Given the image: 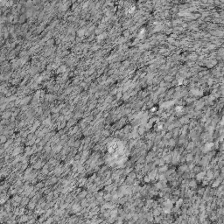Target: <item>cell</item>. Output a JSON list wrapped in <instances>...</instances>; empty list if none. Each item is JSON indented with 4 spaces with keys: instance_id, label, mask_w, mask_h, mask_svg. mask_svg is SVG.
<instances>
[{
    "instance_id": "6da1fadb",
    "label": "cell",
    "mask_w": 224,
    "mask_h": 224,
    "mask_svg": "<svg viewBox=\"0 0 224 224\" xmlns=\"http://www.w3.org/2000/svg\"><path fill=\"white\" fill-rule=\"evenodd\" d=\"M213 145V144H207V145H206V147H207V148H206V150H209V149L211 148V146H212Z\"/></svg>"
}]
</instances>
